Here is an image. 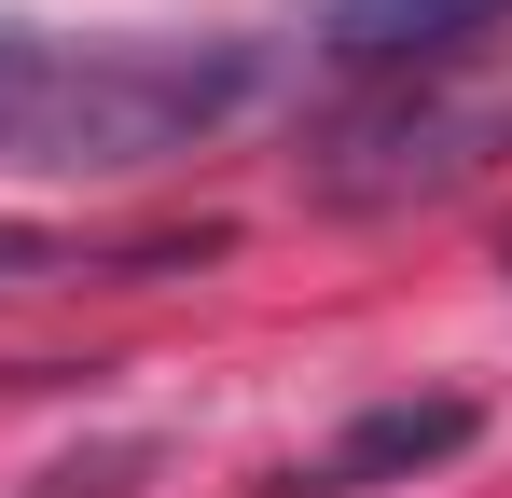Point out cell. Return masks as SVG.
<instances>
[{
	"instance_id": "6da1fadb",
	"label": "cell",
	"mask_w": 512,
	"mask_h": 498,
	"mask_svg": "<svg viewBox=\"0 0 512 498\" xmlns=\"http://www.w3.org/2000/svg\"><path fill=\"white\" fill-rule=\"evenodd\" d=\"M263 97L250 42H42L0 83V153L42 180H125V166L194 153Z\"/></svg>"
},
{
	"instance_id": "7a4b0ae2",
	"label": "cell",
	"mask_w": 512,
	"mask_h": 498,
	"mask_svg": "<svg viewBox=\"0 0 512 498\" xmlns=\"http://www.w3.org/2000/svg\"><path fill=\"white\" fill-rule=\"evenodd\" d=\"M512 153V83H443L416 70L388 111H360L333 139V166H319V194L333 208H388V194H429V180H457V166Z\"/></svg>"
},
{
	"instance_id": "3957f363",
	"label": "cell",
	"mask_w": 512,
	"mask_h": 498,
	"mask_svg": "<svg viewBox=\"0 0 512 498\" xmlns=\"http://www.w3.org/2000/svg\"><path fill=\"white\" fill-rule=\"evenodd\" d=\"M485 28H512V0H346L333 56L346 70H457Z\"/></svg>"
},
{
	"instance_id": "277c9868",
	"label": "cell",
	"mask_w": 512,
	"mask_h": 498,
	"mask_svg": "<svg viewBox=\"0 0 512 498\" xmlns=\"http://www.w3.org/2000/svg\"><path fill=\"white\" fill-rule=\"evenodd\" d=\"M485 415L457 402V388H429V402H374L360 429H346L333 457H319V485H388V471H443L457 443H471Z\"/></svg>"
},
{
	"instance_id": "5b68a950",
	"label": "cell",
	"mask_w": 512,
	"mask_h": 498,
	"mask_svg": "<svg viewBox=\"0 0 512 498\" xmlns=\"http://www.w3.org/2000/svg\"><path fill=\"white\" fill-rule=\"evenodd\" d=\"M42 263H56V249L28 236V222H0V277H42Z\"/></svg>"
},
{
	"instance_id": "8992f818",
	"label": "cell",
	"mask_w": 512,
	"mask_h": 498,
	"mask_svg": "<svg viewBox=\"0 0 512 498\" xmlns=\"http://www.w3.org/2000/svg\"><path fill=\"white\" fill-rule=\"evenodd\" d=\"M28 56H42V42H28V28H0V83H14V70H28Z\"/></svg>"
}]
</instances>
